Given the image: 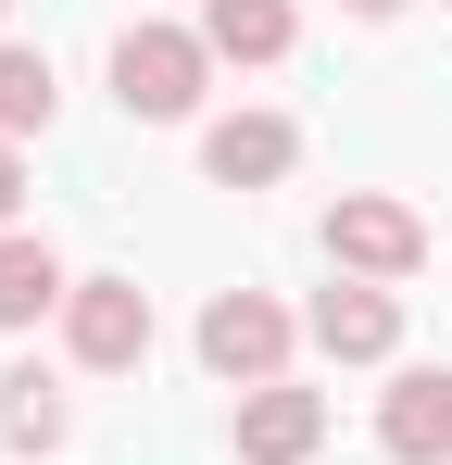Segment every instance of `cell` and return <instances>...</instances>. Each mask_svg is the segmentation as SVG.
<instances>
[{"label":"cell","mask_w":452,"mask_h":465,"mask_svg":"<svg viewBox=\"0 0 452 465\" xmlns=\"http://www.w3.org/2000/svg\"><path fill=\"white\" fill-rule=\"evenodd\" d=\"M201 76H214L201 25H126V38H113V101H126L139 126H176V114H201Z\"/></svg>","instance_id":"obj_1"},{"label":"cell","mask_w":452,"mask_h":465,"mask_svg":"<svg viewBox=\"0 0 452 465\" xmlns=\"http://www.w3.org/2000/svg\"><path fill=\"white\" fill-rule=\"evenodd\" d=\"M64 352L88 365V378L151 365V290H139V277H75V302H64Z\"/></svg>","instance_id":"obj_2"},{"label":"cell","mask_w":452,"mask_h":465,"mask_svg":"<svg viewBox=\"0 0 452 465\" xmlns=\"http://www.w3.org/2000/svg\"><path fill=\"white\" fill-rule=\"evenodd\" d=\"M290 302H264V290H214L201 302V365L214 378H239V390H264V378H290Z\"/></svg>","instance_id":"obj_3"},{"label":"cell","mask_w":452,"mask_h":465,"mask_svg":"<svg viewBox=\"0 0 452 465\" xmlns=\"http://www.w3.org/2000/svg\"><path fill=\"white\" fill-rule=\"evenodd\" d=\"M327 252H339V277H415L427 264V227H415V202H389V189H352L339 214H327Z\"/></svg>","instance_id":"obj_4"},{"label":"cell","mask_w":452,"mask_h":465,"mask_svg":"<svg viewBox=\"0 0 452 465\" xmlns=\"http://www.w3.org/2000/svg\"><path fill=\"white\" fill-rule=\"evenodd\" d=\"M301 327H314V352H327V365H389V352H402V302H389L377 277L314 290V314H301Z\"/></svg>","instance_id":"obj_5"},{"label":"cell","mask_w":452,"mask_h":465,"mask_svg":"<svg viewBox=\"0 0 452 465\" xmlns=\"http://www.w3.org/2000/svg\"><path fill=\"white\" fill-rule=\"evenodd\" d=\"M314 440H327V390L301 378L239 390V465H314Z\"/></svg>","instance_id":"obj_6"},{"label":"cell","mask_w":452,"mask_h":465,"mask_svg":"<svg viewBox=\"0 0 452 465\" xmlns=\"http://www.w3.org/2000/svg\"><path fill=\"white\" fill-rule=\"evenodd\" d=\"M290 163H301L290 114H214V126H201V176H214V189H277Z\"/></svg>","instance_id":"obj_7"},{"label":"cell","mask_w":452,"mask_h":465,"mask_svg":"<svg viewBox=\"0 0 452 465\" xmlns=\"http://www.w3.org/2000/svg\"><path fill=\"white\" fill-rule=\"evenodd\" d=\"M377 440L402 465H452V365H402L377 402Z\"/></svg>","instance_id":"obj_8"},{"label":"cell","mask_w":452,"mask_h":465,"mask_svg":"<svg viewBox=\"0 0 452 465\" xmlns=\"http://www.w3.org/2000/svg\"><path fill=\"white\" fill-rule=\"evenodd\" d=\"M290 38H301L290 0H201V51L214 64H290Z\"/></svg>","instance_id":"obj_9"},{"label":"cell","mask_w":452,"mask_h":465,"mask_svg":"<svg viewBox=\"0 0 452 465\" xmlns=\"http://www.w3.org/2000/svg\"><path fill=\"white\" fill-rule=\"evenodd\" d=\"M64 302H75L64 252L51 239H0V327H38V314H64Z\"/></svg>","instance_id":"obj_10"},{"label":"cell","mask_w":452,"mask_h":465,"mask_svg":"<svg viewBox=\"0 0 452 465\" xmlns=\"http://www.w3.org/2000/svg\"><path fill=\"white\" fill-rule=\"evenodd\" d=\"M64 390L38 378V365H25V378H0V440H13V453H51V440H64Z\"/></svg>","instance_id":"obj_11"},{"label":"cell","mask_w":452,"mask_h":465,"mask_svg":"<svg viewBox=\"0 0 452 465\" xmlns=\"http://www.w3.org/2000/svg\"><path fill=\"white\" fill-rule=\"evenodd\" d=\"M38 126H51V51L0 38V139H38Z\"/></svg>","instance_id":"obj_12"},{"label":"cell","mask_w":452,"mask_h":465,"mask_svg":"<svg viewBox=\"0 0 452 465\" xmlns=\"http://www.w3.org/2000/svg\"><path fill=\"white\" fill-rule=\"evenodd\" d=\"M13 202H25V152L0 139V239H13Z\"/></svg>","instance_id":"obj_13"},{"label":"cell","mask_w":452,"mask_h":465,"mask_svg":"<svg viewBox=\"0 0 452 465\" xmlns=\"http://www.w3.org/2000/svg\"><path fill=\"white\" fill-rule=\"evenodd\" d=\"M339 13H365V25H389V13H402V0H339Z\"/></svg>","instance_id":"obj_14"},{"label":"cell","mask_w":452,"mask_h":465,"mask_svg":"<svg viewBox=\"0 0 452 465\" xmlns=\"http://www.w3.org/2000/svg\"><path fill=\"white\" fill-rule=\"evenodd\" d=\"M0 13H13V0H0Z\"/></svg>","instance_id":"obj_15"}]
</instances>
